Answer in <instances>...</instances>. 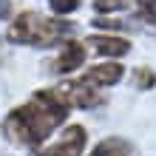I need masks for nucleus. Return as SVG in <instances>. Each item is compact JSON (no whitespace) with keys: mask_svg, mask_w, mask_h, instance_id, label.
Instances as JSON below:
<instances>
[{"mask_svg":"<svg viewBox=\"0 0 156 156\" xmlns=\"http://www.w3.org/2000/svg\"><path fill=\"white\" fill-rule=\"evenodd\" d=\"M88 156H139V148L131 142V139H125V136H105V139H99L94 148L88 151Z\"/></svg>","mask_w":156,"mask_h":156,"instance_id":"8","label":"nucleus"},{"mask_svg":"<svg viewBox=\"0 0 156 156\" xmlns=\"http://www.w3.org/2000/svg\"><path fill=\"white\" fill-rule=\"evenodd\" d=\"M71 114V105L60 97L57 88H37L26 102L14 105L0 119V133L14 148H31L48 142V136L62 131L66 119Z\"/></svg>","mask_w":156,"mask_h":156,"instance_id":"1","label":"nucleus"},{"mask_svg":"<svg viewBox=\"0 0 156 156\" xmlns=\"http://www.w3.org/2000/svg\"><path fill=\"white\" fill-rule=\"evenodd\" d=\"M74 37V20L68 17H48L43 12L26 9L9 20L6 40L17 45H31V48H57L62 40Z\"/></svg>","mask_w":156,"mask_h":156,"instance_id":"2","label":"nucleus"},{"mask_svg":"<svg viewBox=\"0 0 156 156\" xmlns=\"http://www.w3.org/2000/svg\"><path fill=\"white\" fill-rule=\"evenodd\" d=\"M85 57H88V45L68 37L57 45V54L48 60V71L57 77H68V74H74V71H80L85 66Z\"/></svg>","mask_w":156,"mask_h":156,"instance_id":"5","label":"nucleus"},{"mask_svg":"<svg viewBox=\"0 0 156 156\" xmlns=\"http://www.w3.org/2000/svg\"><path fill=\"white\" fill-rule=\"evenodd\" d=\"M12 0H0V20H12Z\"/></svg>","mask_w":156,"mask_h":156,"instance_id":"13","label":"nucleus"},{"mask_svg":"<svg viewBox=\"0 0 156 156\" xmlns=\"http://www.w3.org/2000/svg\"><path fill=\"white\" fill-rule=\"evenodd\" d=\"M80 6H82V0H48L51 14H57V17H68V14H74Z\"/></svg>","mask_w":156,"mask_h":156,"instance_id":"12","label":"nucleus"},{"mask_svg":"<svg viewBox=\"0 0 156 156\" xmlns=\"http://www.w3.org/2000/svg\"><path fill=\"white\" fill-rule=\"evenodd\" d=\"M85 148H88L85 125H66L51 142L40 145L31 156H82Z\"/></svg>","mask_w":156,"mask_h":156,"instance_id":"4","label":"nucleus"},{"mask_svg":"<svg viewBox=\"0 0 156 156\" xmlns=\"http://www.w3.org/2000/svg\"><path fill=\"white\" fill-rule=\"evenodd\" d=\"M88 51L99 54L102 60H119L131 51V40L122 37V34H111V31H97V34H88L85 37Z\"/></svg>","mask_w":156,"mask_h":156,"instance_id":"6","label":"nucleus"},{"mask_svg":"<svg viewBox=\"0 0 156 156\" xmlns=\"http://www.w3.org/2000/svg\"><path fill=\"white\" fill-rule=\"evenodd\" d=\"M131 6V0H91V9L97 12V17H111L116 12H125Z\"/></svg>","mask_w":156,"mask_h":156,"instance_id":"10","label":"nucleus"},{"mask_svg":"<svg viewBox=\"0 0 156 156\" xmlns=\"http://www.w3.org/2000/svg\"><path fill=\"white\" fill-rule=\"evenodd\" d=\"M60 91V97L71 105V111L80 108V111H91V108L105 105V91L91 85L85 77H66L60 85H54Z\"/></svg>","mask_w":156,"mask_h":156,"instance_id":"3","label":"nucleus"},{"mask_svg":"<svg viewBox=\"0 0 156 156\" xmlns=\"http://www.w3.org/2000/svg\"><path fill=\"white\" fill-rule=\"evenodd\" d=\"M85 77L91 85H97V88H114V85H119V82L125 80V66L119 60H102V62H97V66H91V68H85Z\"/></svg>","mask_w":156,"mask_h":156,"instance_id":"7","label":"nucleus"},{"mask_svg":"<svg viewBox=\"0 0 156 156\" xmlns=\"http://www.w3.org/2000/svg\"><path fill=\"white\" fill-rule=\"evenodd\" d=\"M133 9H136V20L156 29V0H133Z\"/></svg>","mask_w":156,"mask_h":156,"instance_id":"11","label":"nucleus"},{"mask_svg":"<svg viewBox=\"0 0 156 156\" xmlns=\"http://www.w3.org/2000/svg\"><path fill=\"white\" fill-rule=\"evenodd\" d=\"M131 85L133 91H153L156 88V71L148 66H139L131 71Z\"/></svg>","mask_w":156,"mask_h":156,"instance_id":"9","label":"nucleus"}]
</instances>
